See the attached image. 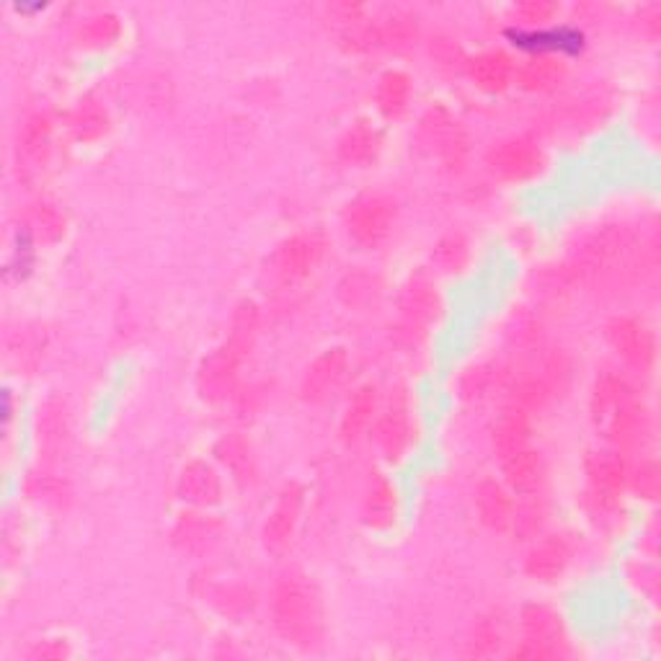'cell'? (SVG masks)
<instances>
[{
    "mask_svg": "<svg viewBox=\"0 0 661 661\" xmlns=\"http://www.w3.org/2000/svg\"><path fill=\"white\" fill-rule=\"evenodd\" d=\"M657 264V239L643 241L628 225H602L581 243L569 271L573 285L621 287Z\"/></svg>",
    "mask_w": 661,
    "mask_h": 661,
    "instance_id": "cell-1",
    "label": "cell"
},
{
    "mask_svg": "<svg viewBox=\"0 0 661 661\" xmlns=\"http://www.w3.org/2000/svg\"><path fill=\"white\" fill-rule=\"evenodd\" d=\"M277 630L292 646L313 649L323 638V602L318 589L303 571H287L271 600Z\"/></svg>",
    "mask_w": 661,
    "mask_h": 661,
    "instance_id": "cell-2",
    "label": "cell"
},
{
    "mask_svg": "<svg viewBox=\"0 0 661 661\" xmlns=\"http://www.w3.org/2000/svg\"><path fill=\"white\" fill-rule=\"evenodd\" d=\"M589 411L600 434L617 448H634L646 434V408L628 380L602 375L594 383Z\"/></svg>",
    "mask_w": 661,
    "mask_h": 661,
    "instance_id": "cell-3",
    "label": "cell"
},
{
    "mask_svg": "<svg viewBox=\"0 0 661 661\" xmlns=\"http://www.w3.org/2000/svg\"><path fill=\"white\" fill-rule=\"evenodd\" d=\"M258 328V308L254 303H241L233 315V330H230L228 341L220 344L210 357L205 359L199 368V391L207 401H225L235 391V380L239 372L251 355V344H254Z\"/></svg>",
    "mask_w": 661,
    "mask_h": 661,
    "instance_id": "cell-4",
    "label": "cell"
},
{
    "mask_svg": "<svg viewBox=\"0 0 661 661\" xmlns=\"http://www.w3.org/2000/svg\"><path fill=\"white\" fill-rule=\"evenodd\" d=\"M398 205L387 194H362L355 202H349L344 212V222L351 239L364 243V246H378L391 235Z\"/></svg>",
    "mask_w": 661,
    "mask_h": 661,
    "instance_id": "cell-5",
    "label": "cell"
},
{
    "mask_svg": "<svg viewBox=\"0 0 661 661\" xmlns=\"http://www.w3.org/2000/svg\"><path fill=\"white\" fill-rule=\"evenodd\" d=\"M349 370L351 362L347 349L330 347L321 351V355L308 364L303 383H300V395H303L305 404H328L349 380Z\"/></svg>",
    "mask_w": 661,
    "mask_h": 661,
    "instance_id": "cell-6",
    "label": "cell"
},
{
    "mask_svg": "<svg viewBox=\"0 0 661 661\" xmlns=\"http://www.w3.org/2000/svg\"><path fill=\"white\" fill-rule=\"evenodd\" d=\"M421 138L434 150L444 169L452 174L463 171L465 158H468V138L448 109L434 106L427 112V117L421 119Z\"/></svg>",
    "mask_w": 661,
    "mask_h": 661,
    "instance_id": "cell-7",
    "label": "cell"
},
{
    "mask_svg": "<svg viewBox=\"0 0 661 661\" xmlns=\"http://www.w3.org/2000/svg\"><path fill=\"white\" fill-rule=\"evenodd\" d=\"M372 440H375L380 455L391 460V463H398V460L411 450L414 424L406 395H395V398H391V406L378 416L375 429H372Z\"/></svg>",
    "mask_w": 661,
    "mask_h": 661,
    "instance_id": "cell-8",
    "label": "cell"
},
{
    "mask_svg": "<svg viewBox=\"0 0 661 661\" xmlns=\"http://www.w3.org/2000/svg\"><path fill=\"white\" fill-rule=\"evenodd\" d=\"M323 251H326V241L318 233H298L277 248L275 258H271V267H275V275L285 285L303 282L321 264Z\"/></svg>",
    "mask_w": 661,
    "mask_h": 661,
    "instance_id": "cell-9",
    "label": "cell"
},
{
    "mask_svg": "<svg viewBox=\"0 0 661 661\" xmlns=\"http://www.w3.org/2000/svg\"><path fill=\"white\" fill-rule=\"evenodd\" d=\"M305 505V488L300 484L285 486V491L279 494L275 509L269 512V520L264 524V548L275 556H285L292 548L294 530H298L300 514H303Z\"/></svg>",
    "mask_w": 661,
    "mask_h": 661,
    "instance_id": "cell-10",
    "label": "cell"
},
{
    "mask_svg": "<svg viewBox=\"0 0 661 661\" xmlns=\"http://www.w3.org/2000/svg\"><path fill=\"white\" fill-rule=\"evenodd\" d=\"M605 336L617 355H621L630 368L649 372L657 357V341H653L651 328L636 318H613L605 326Z\"/></svg>",
    "mask_w": 661,
    "mask_h": 661,
    "instance_id": "cell-11",
    "label": "cell"
},
{
    "mask_svg": "<svg viewBox=\"0 0 661 661\" xmlns=\"http://www.w3.org/2000/svg\"><path fill=\"white\" fill-rule=\"evenodd\" d=\"M587 478L594 501H598L602 509H613L617 501H621L625 484H628V468H625V460L621 457V452L615 450L589 452Z\"/></svg>",
    "mask_w": 661,
    "mask_h": 661,
    "instance_id": "cell-12",
    "label": "cell"
},
{
    "mask_svg": "<svg viewBox=\"0 0 661 661\" xmlns=\"http://www.w3.org/2000/svg\"><path fill=\"white\" fill-rule=\"evenodd\" d=\"M543 163V150L527 138L507 140L488 153V169L505 182H527L541 174Z\"/></svg>",
    "mask_w": 661,
    "mask_h": 661,
    "instance_id": "cell-13",
    "label": "cell"
},
{
    "mask_svg": "<svg viewBox=\"0 0 661 661\" xmlns=\"http://www.w3.org/2000/svg\"><path fill=\"white\" fill-rule=\"evenodd\" d=\"M398 305H401V315H404V321L401 323H406V326H411L416 330L432 326V323L442 315L440 292H437L432 279L424 275H416L408 279L404 290H401Z\"/></svg>",
    "mask_w": 661,
    "mask_h": 661,
    "instance_id": "cell-14",
    "label": "cell"
},
{
    "mask_svg": "<svg viewBox=\"0 0 661 661\" xmlns=\"http://www.w3.org/2000/svg\"><path fill=\"white\" fill-rule=\"evenodd\" d=\"M176 494L182 496L186 505L192 507H214L222 499V480L218 471L205 460H192L184 465L182 476H178Z\"/></svg>",
    "mask_w": 661,
    "mask_h": 661,
    "instance_id": "cell-15",
    "label": "cell"
},
{
    "mask_svg": "<svg viewBox=\"0 0 661 661\" xmlns=\"http://www.w3.org/2000/svg\"><path fill=\"white\" fill-rule=\"evenodd\" d=\"M520 625H522V636L527 641L541 643L543 649H548L553 653V659L564 653L566 646V630L564 623H560V615L556 610L548 605H524L520 613Z\"/></svg>",
    "mask_w": 661,
    "mask_h": 661,
    "instance_id": "cell-16",
    "label": "cell"
},
{
    "mask_svg": "<svg viewBox=\"0 0 661 661\" xmlns=\"http://www.w3.org/2000/svg\"><path fill=\"white\" fill-rule=\"evenodd\" d=\"M476 505H478L480 522H484L486 527L496 530V533H507V530H512L517 507H514L512 491H509L505 484H499V480H491V478L484 480L476 491Z\"/></svg>",
    "mask_w": 661,
    "mask_h": 661,
    "instance_id": "cell-17",
    "label": "cell"
},
{
    "mask_svg": "<svg viewBox=\"0 0 661 661\" xmlns=\"http://www.w3.org/2000/svg\"><path fill=\"white\" fill-rule=\"evenodd\" d=\"M49 135H53V125H49L45 114H34L24 125V129H21L19 171H24V176L37 171L39 165H45L49 155Z\"/></svg>",
    "mask_w": 661,
    "mask_h": 661,
    "instance_id": "cell-18",
    "label": "cell"
},
{
    "mask_svg": "<svg viewBox=\"0 0 661 661\" xmlns=\"http://www.w3.org/2000/svg\"><path fill=\"white\" fill-rule=\"evenodd\" d=\"M530 432H533V429H530V414H524L514 406H507L494 424V432H491L494 452L501 460L514 455V452L527 448Z\"/></svg>",
    "mask_w": 661,
    "mask_h": 661,
    "instance_id": "cell-19",
    "label": "cell"
},
{
    "mask_svg": "<svg viewBox=\"0 0 661 661\" xmlns=\"http://www.w3.org/2000/svg\"><path fill=\"white\" fill-rule=\"evenodd\" d=\"M569 558H571V550L564 537H543V541L535 543L533 550L527 553L524 569H527V573L533 579L553 581L566 571Z\"/></svg>",
    "mask_w": 661,
    "mask_h": 661,
    "instance_id": "cell-20",
    "label": "cell"
},
{
    "mask_svg": "<svg viewBox=\"0 0 661 661\" xmlns=\"http://www.w3.org/2000/svg\"><path fill=\"white\" fill-rule=\"evenodd\" d=\"M471 78L476 81L480 91L486 93H501L509 89L514 76V65L509 60V55L491 49V53H480L468 62Z\"/></svg>",
    "mask_w": 661,
    "mask_h": 661,
    "instance_id": "cell-21",
    "label": "cell"
},
{
    "mask_svg": "<svg viewBox=\"0 0 661 661\" xmlns=\"http://www.w3.org/2000/svg\"><path fill=\"white\" fill-rule=\"evenodd\" d=\"M398 514V494L387 478H375L364 494L362 520L372 530H387Z\"/></svg>",
    "mask_w": 661,
    "mask_h": 661,
    "instance_id": "cell-22",
    "label": "cell"
},
{
    "mask_svg": "<svg viewBox=\"0 0 661 661\" xmlns=\"http://www.w3.org/2000/svg\"><path fill=\"white\" fill-rule=\"evenodd\" d=\"M501 468H505V480L507 488L514 494H533L541 486L543 478V457L541 452L524 448L514 455L501 460Z\"/></svg>",
    "mask_w": 661,
    "mask_h": 661,
    "instance_id": "cell-23",
    "label": "cell"
},
{
    "mask_svg": "<svg viewBox=\"0 0 661 661\" xmlns=\"http://www.w3.org/2000/svg\"><path fill=\"white\" fill-rule=\"evenodd\" d=\"M378 411V391L372 385L357 387L349 398L347 411L341 416V440L357 442L370 429L372 416Z\"/></svg>",
    "mask_w": 661,
    "mask_h": 661,
    "instance_id": "cell-24",
    "label": "cell"
},
{
    "mask_svg": "<svg viewBox=\"0 0 661 661\" xmlns=\"http://www.w3.org/2000/svg\"><path fill=\"white\" fill-rule=\"evenodd\" d=\"M380 146H383V138L378 129L370 121H357L339 142V158L351 165H368L378 158Z\"/></svg>",
    "mask_w": 661,
    "mask_h": 661,
    "instance_id": "cell-25",
    "label": "cell"
},
{
    "mask_svg": "<svg viewBox=\"0 0 661 661\" xmlns=\"http://www.w3.org/2000/svg\"><path fill=\"white\" fill-rule=\"evenodd\" d=\"M564 76H566L564 62L550 55H537L533 60L522 65V70L517 73V83H520L524 91L545 93L556 89V85L564 81Z\"/></svg>",
    "mask_w": 661,
    "mask_h": 661,
    "instance_id": "cell-26",
    "label": "cell"
},
{
    "mask_svg": "<svg viewBox=\"0 0 661 661\" xmlns=\"http://www.w3.org/2000/svg\"><path fill=\"white\" fill-rule=\"evenodd\" d=\"M214 457H218L220 463L233 473V478L241 480V484H251V480H254L256 463H254V455H251L248 442L243 440V437L239 434L222 437V440L214 444Z\"/></svg>",
    "mask_w": 661,
    "mask_h": 661,
    "instance_id": "cell-27",
    "label": "cell"
},
{
    "mask_svg": "<svg viewBox=\"0 0 661 661\" xmlns=\"http://www.w3.org/2000/svg\"><path fill=\"white\" fill-rule=\"evenodd\" d=\"M380 294H383V285L370 271H349L339 285V298L344 300V305L355 308V311H368V308L378 305Z\"/></svg>",
    "mask_w": 661,
    "mask_h": 661,
    "instance_id": "cell-28",
    "label": "cell"
},
{
    "mask_svg": "<svg viewBox=\"0 0 661 661\" xmlns=\"http://www.w3.org/2000/svg\"><path fill=\"white\" fill-rule=\"evenodd\" d=\"M378 109L385 117H401L408 109V98H411V81L401 70H387L378 83Z\"/></svg>",
    "mask_w": 661,
    "mask_h": 661,
    "instance_id": "cell-29",
    "label": "cell"
},
{
    "mask_svg": "<svg viewBox=\"0 0 661 661\" xmlns=\"http://www.w3.org/2000/svg\"><path fill=\"white\" fill-rule=\"evenodd\" d=\"M174 537L184 550H207L220 541V524L199 514H184Z\"/></svg>",
    "mask_w": 661,
    "mask_h": 661,
    "instance_id": "cell-30",
    "label": "cell"
},
{
    "mask_svg": "<svg viewBox=\"0 0 661 661\" xmlns=\"http://www.w3.org/2000/svg\"><path fill=\"white\" fill-rule=\"evenodd\" d=\"M70 129H73L76 140L93 142L109 129V114L96 102H81L73 112V117H70Z\"/></svg>",
    "mask_w": 661,
    "mask_h": 661,
    "instance_id": "cell-31",
    "label": "cell"
},
{
    "mask_svg": "<svg viewBox=\"0 0 661 661\" xmlns=\"http://www.w3.org/2000/svg\"><path fill=\"white\" fill-rule=\"evenodd\" d=\"M509 398H512V404L509 406L520 408L524 414H535L548 406V401L553 398V391L543 378L533 375V378L517 380V383L509 385Z\"/></svg>",
    "mask_w": 661,
    "mask_h": 661,
    "instance_id": "cell-32",
    "label": "cell"
},
{
    "mask_svg": "<svg viewBox=\"0 0 661 661\" xmlns=\"http://www.w3.org/2000/svg\"><path fill=\"white\" fill-rule=\"evenodd\" d=\"M505 641H507V621L501 617V613L488 615L476 625V634H473V641H471V657H494V653H499Z\"/></svg>",
    "mask_w": 661,
    "mask_h": 661,
    "instance_id": "cell-33",
    "label": "cell"
},
{
    "mask_svg": "<svg viewBox=\"0 0 661 661\" xmlns=\"http://www.w3.org/2000/svg\"><path fill=\"white\" fill-rule=\"evenodd\" d=\"M39 440L42 448H45L49 455H60L65 442H68V416H65V411L57 404H49L45 414H42Z\"/></svg>",
    "mask_w": 661,
    "mask_h": 661,
    "instance_id": "cell-34",
    "label": "cell"
},
{
    "mask_svg": "<svg viewBox=\"0 0 661 661\" xmlns=\"http://www.w3.org/2000/svg\"><path fill=\"white\" fill-rule=\"evenodd\" d=\"M468 262H471V246H468V241H465V235L450 233V235H444L440 243H437L434 264L442 271L455 275V271H463L465 267H468Z\"/></svg>",
    "mask_w": 661,
    "mask_h": 661,
    "instance_id": "cell-35",
    "label": "cell"
},
{
    "mask_svg": "<svg viewBox=\"0 0 661 661\" xmlns=\"http://www.w3.org/2000/svg\"><path fill=\"white\" fill-rule=\"evenodd\" d=\"M630 486H634V491L641 496V499L657 501L661 488L657 460H643V463L634 471V476H630Z\"/></svg>",
    "mask_w": 661,
    "mask_h": 661,
    "instance_id": "cell-36",
    "label": "cell"
},
{
    "mask_svg": "<svg viewBox=\"0 0 661 661\" xmlns=\"http://www.w3.org/2000/svg\"><path fill=\"white\" fill-rule=\"evenodd\" d=\"M509 341L520 349H533L541 341V323H537L535 315L517 313L512 328H509Z\"/></svg>",
    "mask_w": 661,
    "mask_h": 661,
    "instance_id": "cell-37",
    "label": "cell"
},
{
    "mask_svg": "<svg viewBox=\"0 0 661 661\" xmlns=\"http://www.w3.org/2000/svg\"><path fill=\"white\" fill-rule=\"evenodd\" d=\"M543 522H545V507L541 501H530V505L517 509L512 527L524 537H535L541 533Z\"/></svg>",
    "mask_w": 661,
    "mask_h": 661,
    "instance_id": "cell-38",
    "label": "cell"
},
{
    "mask_svg": "<svg viewBox=\"0 0 661 661\" xmlns=\"http://www.w3.org/2000/svg\"><path fill=\"white\" fill-rule=\"evenodd\" d=\"M119 24L114 16H96L89 19V24L83 28V37L85 42H91V45H106V42H112L117 37Z\"/></svg>",
    "mask_w": 661,
    "mask_h": 661,
    "instance_id": "cell-39",
    "label": "cell"
},
{
    "mask_svg": "<svg viewBox=\"0 0 661 661\" xmlns=\"http://www.w3.org/2000/svg\"><path fill=\"white\" fill-rule=\"evenodd\" d=\"M34 225L39 228L42 235H47V239H60L65 233V220L57 214L49 205H39L37 210H34Z\"/></svg>",
    "mask_w": 661,
    "mask_h": 661,
    "instance_id": "cell-40",
    "label": "cell"
},
{
    "mask_svg": "<svg viewBox=\"0 0 661 661\" xmlns=\"http://www.w3.org/2000/svg\"><path fill=\"white\" fill-rule=\"evenodd\" d=\"M517 13L524 21H530V24H543V21H550L558 13V5L550 3V0H527V3H522Z\"/></svg>",
    "mask_w": 661,
    "mask_h": 661,
    "instance_id": "cell-41",
    "label": "cell"
},
{
    "mask_svg": "<svg viewBox=\"0 0 661 661\" xmlns=\"http://www.w3.org/2000/svg\"><path fill=\"white\" fill-rule=\"evenodd\" d=\"M592 104H598V102H584V104H581V114H587L589 109H592ZM577 117H579V109H577V106H571V121H577Z\"/></svg>",
    "mask_w": 661,
    "mask_h": 661,
    "instance_id": "cell-42",
    "label": "cell"
}]
</instances>
